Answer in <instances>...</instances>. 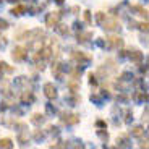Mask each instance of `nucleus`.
I'll use <instances>...</instances> for the list:
<instances>
[{
	"label": "nucleus",
	"instance_id": "f257e3e1",
	"mask_svg": "<svg viewBox=\"0 0 149 149\" xmlns=\"http://www.w3.org/2000/svg\"><path fill=\"white\" fill-rule=\"evenodd\" d=\"M26 55H28V52H26V49H24V47H16L15 50H13V58H15L16 62L24 60V58H26Z\"/></svg>",
	"mask_w": 149,
	"mask_h": 149
},
{
	"label": "nucleus",
	"instance_id": "f03ea898",
	"mask_svg": "<svg viewBox=\"0 0 149 149\" xmlns=\"http://www.w3.org/2000/svg\"><path fill=\"white\" fill-rule=\"evenodd\" d=\"M44 93H45V96H47L49 99H55L57 97V89H55V86H54L52 83L44 84Z\"/></svg>",
	"mask_w": 149,
	"mask_h": 149
},
{
	"label": "nucleus",
	"instance_id": "7ed1b4c3",
	"mask_svg": "<svg viewBox=\"0 0 149 149\" xmlns=\"http://www.w3.org/2000/svg\"><path fill=\"white\" fill-rule=\"evenodd\" d=\"M60 16H62V13H60V11H55V13H52V15L47 18V26H55L57 23H58Z\"/></svg>",
	"mask_w": 149,
	"mask_h": 149
},
{
	"label": "nucleus",
	"instance_id": "20e7f679",
	"mask_svg": "<svg viewBox=\"0 0 149 149\" xmlns=\"http://www.w3.org/2000/svg\"><path fill=\"white\" fill-rule=\"evenodd\" d=\"M62 120H63V123H67V125H74V123L79 122V117L68 113V115H63V117H62Z\"/></svg>",
	"mask_w": 149,
	"mask_h": 149
},
{
	"label": "nucleus",
	"instance_id": "39448f33",
	"mask_svg": "<svg viewBox=\"0 0 149 149\" xmlns=\"http://www.w3.org/2000/svg\"><path fill=\"white\" fill-rule=\"evenodd\" d=\"M11 148H13V143H11L10 138L0 139V149H11Z\"/></svg>",
	"mask_w": 149,
	"mask_h": 149
},
{
	"label": "nucleus",
	"instance_id": "423d86ee",
	"mask_svg": "<svg viewBox=\"0 0 149 149\" xmlns=\"http://www.w3.org/2000/svg\"><path fill=\"white\" fill-rule=\"evenodd\" d=\"M104 28H105V29H109V31H113L117 28V21H115V19H107V18H105Z\"/></svg>",
	"mask_w": 149,
	"mask_h": 149
},
{
	"label": "nucleus",
	"instance_id": "0eeeda50",
	"mask_svg": "<svg viewBox=\"0 0 149 149\" xmlns=\"http://www.w3.org/2000/svg\"><path fill=\"white\" fill-rule=\"evenodd\" d=\"M24 11H26V7H24V5H16V7L11 8V13H13V15H23Z\"/></svg>",
	"mask_w": 149,
	"mask_h": 149
},
{
	"label": "nucleus",
	"instance_id": "6e6552de",
	"mask_svg": "<svg viewBox=\"0 0 149 149\" xmlns=\"http://www.w3.org/2000/svg\"><path fill=\"white\" fill-rule=\"evenodd\" d=\"M109 42H110V45H113V47H122L123 45V41L120 37H109Z\"/></svg>",
	"mask_w": 149,
	"mask_h": 149
},
{
	"label": "nucleus",
	"instance_id": "1a4fd4ad",
	"mask_svg": "<svg viewBox=\"0 0 149 149\" xmlns=\"http://www.w3.org/2000/svg\"><path fill=\"white\" fill-rule=\"evenodd\" d=\"M130 58L134 60V62H141L143 55H141V52H139V50H131V52H130Z\"/></svg>",
	"mask_w": 149,
	"mask_h": 149
},
{
	"label": "nucleus",
	"instance_id": "9d476101",
	"mask_svg": "<svg viewBox=\"0 0 149 149\" xmlns=\"http://www.w3.org/2000/svg\"><path fill=\"white\" fill-rule=\"evenodd\" d=\"M143 133H144V130H143L141 127H138V128H134L133 130V136H141Z\"/></svg>",
	"mask_w": 149,
	"mask_h": 149
},
{
	"label": "nucleus",
	"instance_id": "9b49d317",
	"mask_svg": "<svg viewBox=\"0 0 149 149\" xmlns=\"http://www.w3.org/2000/svg\"><path fill=\"white\" fill-rule=\"evenodd\" d=\"M7 26H8V23L5 19H0V29H5Z\"/></svg>",
	"mask_w": 149,
	"mask_h": 149
},
{
	"label": "nucleus",
	"instance_id": "f8f14e48",
	"mask_svg": "<svg viewBox=\"0 0 149 149\" xmlns=\"http://www.w3.org/2000/svg\"><path fill=\"white\" fill-rule=\"evenodd\" d=\"M84 19H86L88 23L91 21V15H89V11H84Z\"/></svg>",
	"mask_w": 149,
	"mask_h": 149
},
{
	"label": "nucleus",
	"instance_id": "ddd939ff",
	"mask_svg": "<svg viewBox=\"0 0 149 149\" xmlns=\"http://www.w3.org/2000/svg\"><path fill=\"white\" fill-rule=\"evenodd\" d=\"M139 28H141V29H144V31H148V23H141V24H139Z\"/></svg>",
	"mask_w": 149,
	"mask_h": 149
},
{
	"label": "nucleus",
	"instance_id": "4468645a",
	"mask_svg": "<svg viewBox=\"0 0 149 149\" xmlns=\"http://www.w3.org/2000/svg\"><path fill=\"white\" fill-rule=\"evenodd\" d=\"M97 127H105V122H97Z\"/></svg>",
	"mask_w": 149,
	"mask_h": 149
},
{
	"label": "nucleus",
	"instance_id": "2eb2a0df",
	"mask_svg": "<svg viewBox=\"0 0 149 149\" xmlns=\"http://www.w3.org/2000/svg\"><path fill=\"white\" fill-rule=\"evenodd\" d=\"M57 2H58V3H62V2H63V0H57Z\"/></svg>",
	"mask_w": 149,
	"mask_h": 149
}]
</instances>
